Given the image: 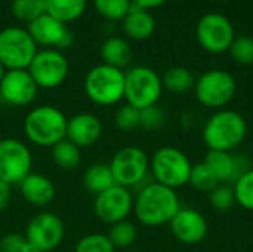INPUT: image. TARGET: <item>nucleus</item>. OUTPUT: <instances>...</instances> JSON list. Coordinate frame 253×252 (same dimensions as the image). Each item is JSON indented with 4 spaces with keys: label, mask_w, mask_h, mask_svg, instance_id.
<instances>
[{
    "label": "nucleus",
    "mask_w": 253,
    "mask_h": 252,
    "mask_svg": "<svg viewBox=\"0 0 253 252\" xmlns=\"http://www.w3.org/2000/svg\"><path fill=\"white\" fill-rule=\"evenodd\" d=\"M0 252H1V250H0Z\"/></svg>",
    "instance_id": "obj_44"
},
{
    "label": "nucleus",
    "mask_w": 253,
    "mask_h": 252,
    "mask_svg": "<svg viewBox=\"0 0 253 252\" xmlns=\"http://www.w3.org/2000/svg\"><path fill=\"white\" fill-rule=\"evenodd\" d=\"M203 163L213 172L219 184H234L243 174L252 169L246 156H234L230 151L218 150H209Z\"/></svg>",
    "instance_id": "obj_18"
},
{
    "label": "nucleus",
    "mask_w": 253,
    "mask_h": 252,
    "mask_svg": "<svg viewBox=\"0 0 253 252\" xmlns=\"http://www.w3.org/2000/svg\"><path fill=\"white\" fill-rule=\"evenodd\" d=\"M248 135L246 119L234 110L215 111L203 126V141L209 150L233 151L243 144Z\"/></svg>",
    "instance_id": "obj_3"
},
{
    "label": "nucleus",
    "mask_w": 253,
    "mask_h": 252,
    "mask_svg": "<svg viewBox=\"0 0 253 252\" xmlns=\"http://www.w3.org/2000/svg\"><path fill=\"white\" fill-rule=\"evenodd\" d=\"M114 125L122 132H132L141 125V110L125 102L114 113Z\"/></svg>",
    "instance_id": "obj_30"
},
{
    "label": "nucleus",
    "mask_w": 253,
    "mask_h": 252,
    "mask_svg": "<svg viewBox=\"0 0 253 252\" xmlns=\"http://www.w3.org/2000/svg\"><path fill=\"white\" fill-rule=\"evenodd\" d=\"M132 56L130 45L122 37H108L101 46V58L107 65L123 70L130 64Z\"/></svg>",
    "instance_id": "obj_22"
},
{
    "label": "nucleus",
    "mask_w": 253,
    "mask_h": 252,
    "mask_svg": "<svg viewBox=\"0 0 253 252\" xmlns=\"http://www.w3.org/2000/svg\"><path fill=\"white\" fill-rule=\"evenodd\" d=\"M37 53L28 30L7 27L0 31V64L6 70H27Z\"/></svg>",
    "instance_id": "obj_8"
},
{
    "label": "nucleus",
    "mask_w": 253,
    "mask_h": 252,
    "mask_svg": "<svg viewBox=\"0 0 253 252\" xmlns=\"http://www.w3.org/2000/svg\"><path fill=\"white\" fill-rule=\"evenodd\" d=\"M33 168L30 147L18 138L0 140V181L18 186Z\"/></svg>",
    "instance_id": "obj_10"
},
{
    "label": "nucleus",
    "mask_w": 253,
    "mask_h": 252,
    "mask_svg": "<svg viewBox=\"0 0 253 252\" xmlns=\"http://www.w3.org/2000/svg\"><path fill=\"white\" fill-rule=\"evenodd\" d=\"M233 190L236 196V203L248 211H253V168L234 183Z\"/></svg>",
    "instance_id": "obj_33"
},
{
    "label": "nucleus",
    "mask_w": 253,
    "mask_h": 252,
    "mask_svg": "<svg viewBox=\"0 0 253 252\" xmlns=\"http://www.w3.org/2000/svg\"><path fill=\"white\" fill-rule=\"evenodd\" d=\"M86 10V0H46V13L62 24L79 19Z\"/></svg>",
    "instance_id": "obj_24"
},
{
    "label": "nucleus",
    "mask_w": 253,
    "mask_h": 252,
    "mask_svg": "<svg viewBox=\"0 0 253 252\" xmlns=\"http://www.w3.org/2000/svg\"><path fill=\"white\" fill-rule=\"evenodd\" d=\"M39 86L28 70H6L0 82V100L10 107H27L34 102Z\"/></svg>",
    "instance_id": "obj_15"
},
{
    "label": "nucleus",
    "mask_w": 253,
    "mask_h": 252,
    "mask_svg": "<svg viewBox=\"0 0 253 252\" xmlns=\"http://www.w3.org/2000/svg\"><path fill=\"white\" fill-rule=\"evenodd\" d=\"M30 244L25 235L21 233H6L0 239V250L1 252H25Z\"/></svg>",
    "instance_id": "obj_37"
},
{
    "label": "nucleus",
    "mask_w": 253,
    "mask_h": 252,
    "mask_svg": "<svg viewBox=\"0 0 253 252\" xmlns=\"http://www.w3.org/2000/svg\"><path fill=\"white\" fill-rule=\"evenodd\" d=\"M64 221L50 211H42L34 215L25 229V238L30 247L42 252L55 251L64 241Z\"/></svg>",
    "instance_id": "obj_12"
},
{
    "label": "nucleus",
    "mask_w": 253,
    "mask_h": 252,
    "mask_svg": "<svg viewBox=\"0 0 253 252\" xmlns=\"http://www.w3.org/2000/svg\"><path fill=\"white\" fill-rule=\"evenodd\" d=\"M108 165L111 168L116 184L129 190H138L150 180V157L142 149L136 146H126L119 149L113 154Z\"/></svg>",
    "instance_id": "obj_6"
},
{
    "label": "nucleus",
    "mask_w": 253,
    "mask_h": 252,
    "mask_svg": "<svg viewBox=\"0 0 253 252\" xmlns=\"http://www.w3.org/2000/svg\"><path fill=\"white\" fill-rule=\"evenodd\" d=\"M200 46L211 53L227 52L236 39L231 21L221 13H206L200 18L196 28Z\"/></svg>",
    "instance_id": "obj_13"
},
{
    "label": "nucleus",
    "mask_w": 253,
    "mask_h": 252,
    "mask_svg": "<svg viewBox=\"0 0 253 252\" xmlns=\"http://www.w3.org/2000/svg\"><path fill=\"white\" fill-rule=\"evenodd\" d=\"M93 4L99 15L105 19L119 21L129 13L132 0H93Z\"/></svg>",
    "instance_id": "obj_31"
},
{
    "label": "nucleus",
    "mask_w": 253,
    "mask_h": 252,
    "mask_svg": "<svg viewBox=\"0 0 253 252\" xmlns=\"http://www.w3.org/2000/svg\"><path fill=\"white\" fill-rule=\"evenodd\" d=\"M165 123H166V113L157 104L141 110L139 128L145 131H159L165 126Z\"/></svg>",
    "instance_id": "obj_36"
},
{
    "label": "nucleus",
    "mask_w": 253,
    "mask_h": 252,
    "mask_svg": "<svg viewBox=\"0 0 253 252\" xmlns=\"http://www.w3.org/2000/svg\"><path fill=\"white\" fill-rule=\"evenodd\" d=\"M209 199H211V205L216 211H228L236 205L234 190L230 184H218L209 193Z\"/></svg>",
    "instance_id": "obj_35"
},
{
    "label": "nucleus",
    "mask_w": 253,
    "mask_h": 252,
    "mask_svg": "<svg viewBox=\"0 0 253 252\" xmlns=\"http://www.w3.org/2000/svg\"><path fill=\"white\" fill-rule=\"evenodd\" d=\"M28 33L36 42V45L44 49L62 50L73 45V34L68 31L67 25L56 21L47 13H43L37 19L28 24Z\"/></svg>",
    "instance_id": "obj_16"
},
{
    "label": "nucleus",
    "mask_w": 253,
    "mask_h": 252,
    "mask_svg": "<svg viewBox=\"0 0 253 252\" xmlns=\"http://www.w3.org/2000/svg\"><path fill=\"white\" fill-rule=\"evenodd\" d=\"M123 30L133 40H145L156 31V21L150 10L132 4L129 13L123 18Z\"/></svg>",
    "instance_id": "obj_21"
},
{
    "label": "nucleus",
    "mask_w": 253,
    "mask_h": 252,
    "mask_svg": "<svg viewBox=\"0 0 253 252\" xmlns=\"http://www.w3.org/2000/svg\"><path fill=\"white\" fill-rule=\"evenodd\" d=\"M52 160L61 171H74L82 163V149L65 138L52 147Z\"/></svg>",
    "instance_id": "obj_25"
},
{
    "label": "nucleus",
    "mask_w": 253,
    "mask_h": 252,
    "mask_svg": "<svg viewBox=\"0 0 253 252\" xmlns=\"http://www.w3.org/2000/svg\"><path fill=\"white\" fill-rule=\"evenodd\" d=\"M162 94V77L153 68L136 65L125 73V100L138 110L156 105Z\"/></svg>",
    "instance_id": "obj_7"
},
{
    "label": "nucleus",
    "mask_w": 253,
    "mask_h": 252,
    "mask_svg": "<svg viewBox=\"0 0 253 252\" xmlns=\"http://www.w3.org/2000/svg\"><path fill=\"white\" fill-rule=\"evenodd\" d=\"M0 140H1V132H0Z\"/></svg>",
    "instance_id": "obj_43"
},
{
    "label": "nucleus",
    "mask_w": 253,
    "mask_h": 252,
    "mask_svg": "<svg viewBox=\"0 0 253 252\" xmlns=\"http://www.w3.org/2000/svg\"><path fill=\"white\" fill-rule=\"evenodd\" d=\"M83 88L93 104L116 105L125 100V71L102 62L87 71Z\"/></svg>",
    "instance_id": "obj_4"
},
{
    "label": "nucleus",
    "mask_w": 253,
    "mask_h": 252,
    "mask_svg": "<svg viewBox=\"0 0 253 252\" xmlns=\"http://www.w3.org/2000/svg\"><path fill=\"white\" fill-rule=\"evenodd\" d=\"M133 198L135 196L132 190L116 184L95 196L93 212L104 224H116L119 221L127 220V217L133 212Z\"/></svg>",
    "instance_id": "obj_14"
},
{
    "label": "nucleus",
    "mask_w": 253,
    "mask_h": 252,
    "mask_svg": "<svg viewBox=\"0 0 253 252\" xmlns=\"http://www.w3.org/2000/svg\"><path fill=\"white\" fill-rule=\"evenodd\" d=\"M193 163L188 156L176 147H160L150 157V174L153 181L169 189H181L190 183Z\"/></svg>",
    "instance_id": "obj_5"
},
{
    "label": "nucleus",
    "mask_w": 253,
    "mask_h": 252,
    "mask_svg": "<svg viewBox=\"0 0 253 252\" xmlns=\"http://www.w3.org/2000/svg\"><path fill=\"white\" fill-rule=\"evenodd\" d=\"M10 10L16 19L30 24L46 13V0H12Z\"/></svg>",
    "instance_id": "obj_28"
},
{
    "label": "nucleus",
    "mask_w": 253,
    "mask_h": 252,
    "mask_svg": "<svg viewBox=\"0 0 253 252\" xmlns=\"http://www.w3.org/2000/svg\"><path fill=\"white\" fill-rule=\"evenodd\" d=\"M193 189H196L197 192L202 193H211L218 184L219 181L216 180V177L213 175V172L203 163H196L191 168V174H190V183H188Z\"/></svg>",
    "instance_id": "obj_29"
},
{
    "label": "nucleus",
    "mask_w": 253,
    "mask_h": 252,
    "mask_svg": "<svg viewBox=\"0 0 253 252\" xmlns=\"http://www.w3.org/2000/svg\"><path fill=\"white\" fill-rule=\"evenodd\" d=\"M163 89L172 94H187L194 89L196 79L194 74L185 67H172L162 77Z\"/></svg>",
    "instance_id": "obj_26"
},
{
    "label": "nucleus",
    "mask_w": 253,
    "mask_h": 252,
    "mask_svg": "<svg viewBox=\"0 0 253 252\" xmlns=\"http://www.w3.org/2000/svg\"><path fill=\"white\" fill-rule=\"evenodd\" d=\"M237 91L234 77L225 70H209L203 73L194 85L197 101L208 108L222 110L228 105Z\"/></svg>",
    "instance_id": "obj_9"
},
{
    "label": "nucleus",
    "mask_w": 253,
    "mask_h": 252,
    "mask_svg": "<svg viewBox=\"0 0 253 252\" xmlns=\"http://www.w3.org/2000/svg\"><path fill=\"white\" fill-rule=\"evenodd\" d=\"M228 52L236 62L242 65H251L253 64V39L249 36L236 37Z\"/></svg>",
    "instance_id": "obj_34"
},
{
    "label": "nucleus",
    "mask_w": 253,
    "mask_h": 252,
    "mask_svg": "<svg viewBox=\"0 0 253 252\" xmlns=\"http://www.w3.org/2000/svg\"><path fill=\"white\" fill-rule=\"evenodd\" d=\"M4 73H6V68L0 64V82H1V79H3V76H4Z\"/></svg>",
    "instance_id": "obj_40"
},
{
    "label": "nucleus",
    "mask_w": 253,
    "mask_h": 252,
    "mask_svg": "<svg viewBox=\"0 0 253 252\" xmlns=\"http://www.w3.org/2000/svg\"><path fill=\"white\" fill-rule=\"evenodd\" d=\"M102 135V122L93 113H77L68 119L65 138L79 149L95 146Z\"/></svg>",
    "instance_id": "obj_19"
},
{
    "label": "nucleus",
    "mask_w": 253,
    "mask_h": 252,
    "mask_svg": "<svg viewBox=\"0 0 253 252\" xmlns=\"http://www.w3.org/2000/svg\"><path fill=\"white\" fill-rule=\"evenodd\" d=\"M18 186L22 198L34 208H46L53 202L56 195L53 181L40 172L28 174Z\"/></svg>",
    "instance_id": "obj_20"
},
{
    "label": "nucleus",
    "mask_w": 253,
    "mask_h": 252,
    "mask_svg": "<svg viewBox=\"0 0 253 252\" xmlns=\"http://www.w3.org/2000/svg\"><path fill=\"white\" fill-rule=\"evenodd\" d=\"M74 252H116L111 241L104 233H89L79 239Z\"/></svg>",
    "instance_id": "obj_32"
},
{
    "label": "nucleus",
    "mask_w": 253,
    "mask_h": 252,
    "mask_svg": "<svg viewBox=\"0 0 253 252\" xmlns=\"http://www.w3.org/2000/svg\"><path fill=\"white\" fill-rule=\"evenodd\" d=\"M169 226L175 239L185 245L203 242L209 232V224L205 215L193 208H181Z\"/></svg>",
    "instance_id": "obj_17"
},
{
    "label": "nucleus",
    "mask_w": 253,
    "mask_h": 252,
    "mask_svg": "<svg viewBox=\"0 0 253 252\" xmlns=\"http://www.w3.org/2000/svg\"><path fill=\"white\" fill-rule=\"evenodd\" d=\"M12 201V186L0 181V212L6 211Z\"/></svg>",
    "instance_id": "obj_38"
},
{
    "label": "nucleus",
    "mask_w": 253,
    "mask_h": 252,
    "mask_svg": "<svg viewBox=\"0 0 253 252\" xmlns=\"http://www.w3.org/2000/svg\"><path fill=\"white\" fill-rule=\"evenodd\" d=\"M119 252H136V251H132V250H125V251H119Z\"/></svg>",
    "instance_id": "obj_42"
},
{
    "label": "nucleus",
    "mask_w": 253,
    "mask_h": 252,
    "mask_svg": "<svg viewBox=\"0 0 253 252\" xmlns=\"http://www.w3.org/2000/svg\"><path fill=\"white\" fill-rule=\"evenodd\" d=\"M107 236L116 250L125 251V250H129L136 242L138 229L132 221L123 220V221H119L116 224H111Z\"/></svg>",
    "instance_id": "obj_27"
},
{
    "label": "nucleus",
    "mask_w": 253,
    "mask_h": 252,
    "mask_svg": "<svg viewBox=\"0 0 253 252\" xmlns=\"http://www.w3.org/2000/svg\"><path fill=\"white\" fill-rule=\"evenodd\" d=\"M166 1H168V0H132V4L136 6V7L150 10V9H154V7L162 6V4L166 3Z\"/></svg>",
    "instance_id": "obj_39"
},
{
    "label": "nucleus",
    "mask_w": 253,
    "mask_h": 252,
    "mask_svg": "<svg viewBox=\"0 0 253 252\" xmlns=\"http://www.w3.org/2000/svg\"><path fill=\"white\" fill-rule=\"evenodd\" d=\"M68 117L55 105L43 104L31 108L22 123L27 140L44 149H52L59 141L65 140Z\"/></svg>",
    "instance_id": "obj_2"
},
{
    "label": "nucleus",
    "mask_w": 253,
    "mask_h": 252,
    "mask_svg": "<svg viewBox=\"0 0 253 252\" xmlns=\"http://www.w3.org/2000/svg\"><path fill=\"white\" fill-rule=\"evenodd\" d=\"M179 209L181 201L176 190L153 180L138 189L133 198V214L145 227L169 224Z\"/></svg>",
    "instance_id": "obj_1"
},
{
    "label": "nucleus",
    "mask_w": 253,
    "mask_h": 252,
    "mask_svg": "<svg viewBox=\"0 0 253 252\" xmlns=\"http://www.w3.org/2000/svg\"><path fill=\"white\" fill-rule=\"evenodd\" d=\"M25 252H42V251H39V250H36V248H33V247H28V250Z\"/></svg>",
    "instance_id": "obj_41"
},
{
    "label": "nucleus",
    "mask_w": 253,
    "mask_h": 252,
    "mask_svg": "<svg viewBox=\"0 0 253 252\" xmlns=\"http://www.w3.org/2000/svg\"><path fill=\"white\" fill-rule=\"evenodd\" d=\"M113 186H116V181L108 163H93L83 172V187L93 196L101 195Z\"/></svg>",
    "instance_id": "obj_23"
},
{
    "label": "nucleus",
    "mask_w": 253,
    "mask_h": 252,
    "mask_svg": "<svg viewBox=\"0 0 253 252\" xmlns=\"http://www.w3.org/2000/svg\"><path fill=\"white\" fill-rule=\"evenodd\" d=\"M27 70L39 89H55L59 88L68 77L70 64L61 50L42 49L37 50Z\"/></svg>",
    "instance_id": "obj_11"
}]
</instances>
